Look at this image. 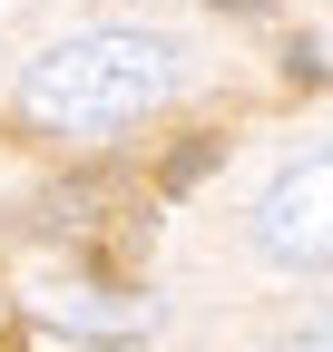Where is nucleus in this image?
I'll list each match as a JSON object with an SVG mask.
<instances>
[{
  "label": "nucleus",
  "mask_w": 333,
  "mask_h": 352,
  "mask_svg": "<svg viewBox=\"0 0 333 352\" xmlns=\"http://www.w3.org/2000/svg\"><path fill=\"white\" fill-rule=\"evenodd\" d=\"M0 352H10V303H0Z\"/></svg>",
  "instance_id": "obj_7"
},
{
  "label": "nucleus",
  "mask_w": 333,
  "mask_h": 352,
  "mask_svg": "<svg viewBox=\"0 0 333 352\" xmlns=\"http://www.w3.org/2000/svg\"><path fill=\"white\" fill-rule=\"evenodd\" d=\"M275 352H323V342H314V333H304V342H275Z\"/></svg>",
  "instance_id": "obj_5"
},
{
  "label": "nucleus",
  "mask_w": 333,
  "mask_h": 352,
  "mask_svg": "<svg viewBox=\"0 0 333 352\" xmlns=\"http://www.w3.org/2000/svg\"><path fill=\"white\" fill-rule=\"evenodd\" d=\"M314 342H323V352H333V314H323V323H314Z\"/></svg>",
  "instance_id": "obj_6"
},
{
  "label": "nucleus",
  "mask_w": 333,
  "mask_h": 352,
  "mask_svg": "<svg viewBox=\"0 0 333 352\" xmlns=\"http://www.w3.org/2000/svg\"><path fill=\"white\" fill-rule=\"evenodd\" d=\"M166 88H177V50L157 30H78V39H50L20 69V118L39 138L98 147L118 127H138Z\"/></svg>",
  "instance_id": "obj_1"
},
{
  "label": "nucleus",
  "mask_w": 333,
  "mask_h": 352,
  "mask_svg": "<svg viewBox=\"0 0 333 352\" xmlns=\"http://www.w3.org/2000/svg\"><path fill=\"white\" fill-rule=\"evenodd\" d=\"M255 254L284 274H333V147L294 157L255 206Z\"/></svg>",
  "instance_id": "obj_2"
},
{
  "label": "nucleus",
  "mask_w": 333,
  "mask_h": 352,
  "mask_svg": "<svg viewBox=\"0 0 333 352\" xmlns=\"http://www.w3.org/2000/svg\"><path fill=\"white\" fill-rule=\"evenodd\" d=\"M216 157H226V138H186L177 157H166V196H186V186H196V176L216 166Z\"/></svg>",
  "instance_id": "obj_3"
},
{
  "label": "nucleus",
  "mask_w": 333,
  "mask_h": 352,
  "mask_svg": "<svg viewBox=\"0 0 333 352\" xmlns=\"http://www.w3.org/2000/svg\"><path fill=\"white\" fill-rule=\"evenodd\" d=\"M284 78H294V88H323V50H314V39H294V50H284Z\"/></svg>",
  "instance_id": "obj_4"
}]
</instances>
